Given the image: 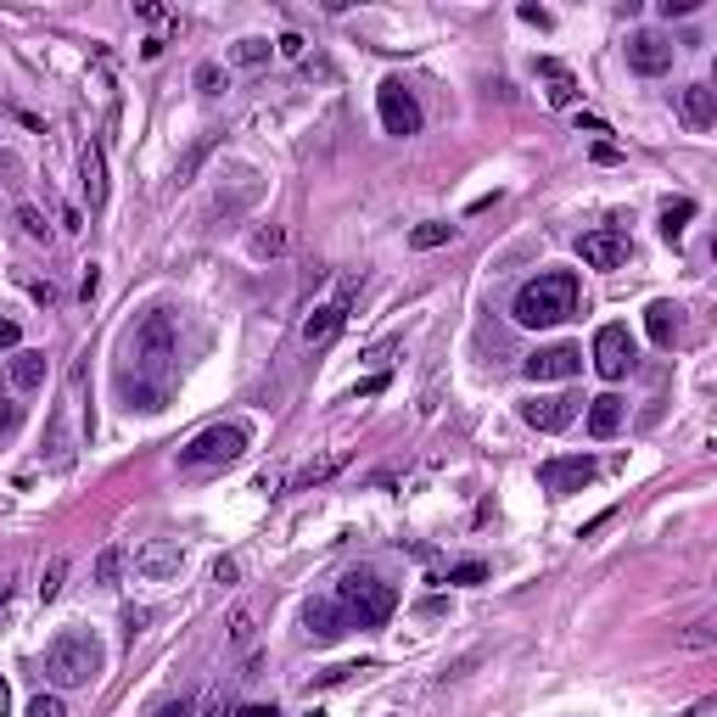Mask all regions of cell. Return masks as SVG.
Segmentation results:
<instances>
[{
	"label": "cell",
	"instance_id": "15",
	"mask_svg": "<svg viewBox=\"0 0 717 717\" xmlns=\"http://www.w3.org/2000/svg\"><path fill=\"white\" fill-rule=\"evenodd\" d=\"M79 174H84V203H90V213H102L107 208V158H102V147H84V158H79Z\"/></svg>",
	"mask_w": 717,
	"mask_h": 717
},
{
	"label": "cell",
	"instance_id": "33",
	"mask_svg": "<svg viewBox=\"0 0 717 717\" xmlns=\"http://www.w3.org/2000/svg\"><path fill=\"white\" fill-rule=\"evenodd\" d=\"M695 7H701V0H661V12H667V18H690Z\"/></svg>",
	"mask_w": 717,
	"mask_h": 717
},
{
	"label": "cell",
	"instance_id": "21",
	"mask_svg": "<svg viewBox=\"0 0 717 717\" xmlns=\"http://www.w3.org/2000/svg\"><path fill=\"white\" fill-rule=\"evenodd\" d=\"M539 73L550 79V102H555V107H571V95H578V79H571L560 62H550V57L539 62Z\"/></svg>",
	"mask_w": 717,
	"mask_h": 717
},
{
	"label": "cell",
	"instance_id": "34",
	"mask_svg": "<svg viewBox=\"0 0 717 717\" xmlns=\"http://www.w3.org/2000/svg\"><path fill=\"white\" fill-rule=\"evenodd\" d=\"M197 84H203V95H219V68H197Z\"/></svg>",
	"mask_w": 717,
	"mask_h": 717
},
{
	"label": "cell",
	"instance_id": "8",
	"mask_svg": "<svg viewBox=\"0 0 717 717\" xmlns=\"http://www.w3.org/2000/svg\"><path fill=\"white\" fill-rule=\"evenodd\" d=\"M594 460L589 454H560V460H544L539 465V483H544V494H583L589 483H594Z\"/></svg>",
	"mask_w": 717,
	"mask_h": 717
},
{
	"label": "cell",
	"instance_id": "14",
	"mask_svg": "<svg viewBox=\"0 0 717 717\" xmlns=\"http://www.w3.org/2000/svg\"><path fill=\"white\" fill-rule=\"evenodd\" d=\"M303 628H309V639H314V645H331V639H343L348 616H343V605H337V600H314V605L303 611Z\"/></svg>",
	"mask_w": 717,
	"mask_h": 717
},
{
	"label": "cell",
	"instance_id": "16",
	"mask_svg": "<svg viewBox=\"0 0 717 717\" xmlns=\"http://www.w3.org/2000/svg\"><path fill=\"white\" fill-rule=\"evenodd\" d=\"M343 325H348V303H325V309H314V314L303 320V343H309V348H325Z\"/></svg>",
	"mask_w": 717,
	"mask_h": 717
},
{
	"label": "cell",
	"instance_id": "30",
	"mask_svg": "<svg viewBox=\"0 0 717 717\" xmlns=\"http://www.w3.org/2000/svg\"><path fill=\"white\" fill-rule=\"evenodd\" d=\"M28 717H68V706H62V695H34Z\"/></svg>",
	"mask_w": 717,
	"mask_h": 717
},
{
	"label": "cell",
	"instance_id": "28",
	"mask_svg": "<svg viewBox=\"0 0 717 717\" xmlns=\"http://www.w3.org/2000/svg\"><path fill=\"white\" fill-rule=\"evenodd\" d=\"M483 578H488V566H483V560H465V566H454V571H449V583H460V589L483 583Z\"/></svg>",
	"mask_w": 717,
	"mask_h": 717
},
{
	"label": "cell",
	"instance_id": "13",
	"mask_svg": "<svg viewBox=\"0 0 717 717\" xmlns=\"http://www.w3.org/2000/svg\"><path fill=\"white\" fill-rule=\"evenodd\" d=\"M180 566H185V550H180V544H169V539H158V544H147V550L135 555V571H140V578H152V583L174 578Z\"/></svg>",
	"mask_w": 717,
	"mask_h": 717
},
{
	"label": "cell",
	"instance_id": "11",
	"mask_svg": "<svg viewBox=\"0 0 717 717\" xmlns=\"http://www.w3.org/2000/svg\"><path fill=\"white\" fill-rule=\"evenodd\" d=\"M521 420H528L533 432H566V426L578 420V398H566V393L533 398V404H521Z\"/></svg>",
	"mask_w": 717,
	"mask_h": 717
},
{
	"label": "cell",
	"instance_id": "29",
	"mask_svg": "<svg viewBox=\"0 0 717 717\" xmlns=\"http://www.w3.org/2000/svg\"><path fill=\"white\" fill-rule=\"evenodd\" d=\"M18 426H23V404L18 398H0V438H12Z\"/></svg>",
	"mask_w": 717,
	"mask_h": 717
},
{
	"label": "cell",
	"instance_id": "22",
	"mask_svg": "<svg viewBox=\"0 0 717 717\" xmlns=\"http://www.w3.org/2000/svg\"><path fill=\"white\" fill-rule=\"evenodd\" d=\"M443 242H454V224L449 219H426V224L409 230V247H420V253L426 247H443Z\"/></svg>",
	"mask_w": 717,
	"mask_h": 717
},
{
	"label": "cell",
	"instance_id": "7",
	"mask_svg": "<svg viewBox=\"0 0 717 717\" xmlns=\"http://www.w3.org/2000/svg\"><path fill=\"white\" fill-rule=\"evenodd\" d=\"M634 359H639V348H634V331L628 325H600L594 331V370L605 381H623L634 370Z\"/></svg>",
	"mask_w": 717,
	"mask_h": 717
},
{
	"label": "cell",
	"instance_id": "1",
	"mask_svg": "<svg viewBox=\"0 0 717 717\" xmlns=\"http://www.w3.org/2000/svg\"><path fill=\"white\" fill-rule=\"evenodd\" d=\"M510 314H516V325H528V331H550V325L571 320V314H578V275H571V269H550V275L528 280L516 292Z\"/></svg>",
	"mask_w": 717,
	"mask_h": 717
},
{
	"label": "cell",
	"instance_id": "25",
	"mask_svg": "<svg viewBox=\"0 0 717 717\" xmlns=\"http://www.w3.org/2000/svg\"><path fill=\"white\" fill-rule=\"evenodd\" d=\"M62 578H68V560L57 555L51 566H45V583H39V600H57V594H62Z\"/></svg>",
	"mask_w": 717,
	"mask_h": 717
},
{
	"label": "cell",
	"instance_id": "27",
	"mask_svg": "<svg viewBox=\"0 0 717 717\" xmlns=\"http://www.w3.org/2000/svg\"><path fill=\"white\" fill-rule=\"evenodd\" d=\"M269 57V39H242V45H235V62H242V68H258Z\"/></svg>",
	"mask_w": 717,
	"mask_h": 717
},
{
	"label": "cell",
	"instance_id": "26",
	"mask_svg": "<svg viewBox=\"0 0 717 717\" xmlns=\"http://www.w3.org/2000/svg\"><path fill=\"white\" fill-rule=\"evenodd\" d=\"M118 566H124V550L113 544V550H102V560H95V578L113 589V583H118Z\"/></svg>",
	"mask_w": 717,
	"mask_h": 717
},
{
	"label": "cell",
	"instance_id": "18",
	"mask_svg": "<svg viewBox=\"0 0 717 717\" xmlns=\"http://www.w3.org/2000/svg\"><path fill=\"white\" fill-rule=\"evenodd\" d=\"M645 331H650V343L656 348H673L679 343V303H650V314H645Z\"/></svg>",
	"mask_w": 717,
	"mask_h": 717
},
{
	"label": "cell",
	"instance_id": "40",
	"mask_svg": "<svg viewBox=\"0 0 717 717\" xmlns=\"http://www.w3.org/2000/svg\"><path fill=\"white\" fill-rule=\"evenodd\" d=\"M0 717H12V690H7V679H0Z\"/></svg>",
	"mask_w": 717,
	"mask_h": 717
},
{
	"label": "cell",
	"instance_id": "4",
	"mask_svg": "<svg viewBox=\"0 0 717 717\" xmlns=\"http://www.w3.org/2000/svg\"><path fill=\"white\" fill-rule=\"evenodd\" d=\"M129 359H135V375H147L152 393L163 398V381L174 370V325H169V314H147L129 331Z\"/></svg>",
	"mask_w": 717,
	"mask_h": 717
},
{
	"label": "cell",
	"instance_id": "12",
	"mask_svg": "<svg viewBox=\"0 0 717 717\" xmlns=\"http://www.w3.org/2000/svg\"><path fill=\"white\" fill-rule=\"evenodd\" d=\"M628 68L634 73H667L673 68V45H667L661 34H634L628 39Z\"/></svg>",
	"mask_w": 717,
	"mask_h": 717
},
{
	"label": "cell",
	"instance_id": "23",
	"mask_svg": "<svg viewBox=\"0 0 717 717\" xmlns=\"http://www.w3.org/2000/svg\"><path fill=\"white\" fill-rule=\"evenodd\" d=\"M684 219H695L690 197L684 203H667V213H661V235H667V242H679V235H684Z\"/></svg>",
	"mask_w": 717,
	"mask_h": 717
},
{
	"label": "cell",
	"instance_id": "36",
	"mask_svg": "<svg viewBox=\"0 0 717 717\" xmlns=\"http://www.w3.org/2000/svg\"><path fill=\"white\" fill-rule=\"evenodd\" d=\"M247 639H253V616L242 611V616H235V645H247Z\"/></svg>",
	"mask_w": 717,
	"mask_h": 717
},
{
	"label": "cell",
	"instance_id": "20",
	"mask_svg": "<svg viewBox=\"0 0 717 717\" xmlns=\"http://www.w3.org/2000/svg\"><path fill=\"white\" fill-rule=\"evenodd\" d=\"M7 375H12V388H18V393H34L39 381H45V354L18 348V354H12V365H7Z\"/></svg>",
	"mask_w": 717,
	"mask_h": 717
},
{
	"label": "cell",
	"instance_id": "19",
	"mask_svg": "<svg viewBox=\"0 0 717 717\" xmlns=\"http://www.w3.org/2000/svg\"><path fill=\"white\" fill-rule=\"evenodd\" d=\"M684 124H690V129H712V124H717V95H712V84H690V90H684Z\"/></svg>",
	"mask_w": 717,
	"mask_h": 717
},
{
	"label": "cell",
	"instance_id": "38",
	"mask_svg": "<svg viewBox=\"0 0 717 717\" xmlns=\"http://www.w3.org/2000/svg\"><path fill=\"white\" fill-rule=\"evenodd\" d=\"M213 583H235V560H219V566H213Z\"/></svg>",
	"mask_w": 717,
	"mask_h": 717
},
{
	"label": "cell",
	"instance_id": "2",
	"mask_svg": "<svg viewBox=\"0 0 717 717\" xmlns=\"http://www.w3.org/2000/svg\"><path fill=\"white\" fill-rule=\"evenodd\" d=\"M337 605H343L348 623L381 628V623H388V616L398 611V594H393V583H381L375 571L354 566V571H343V583H337Z\"/></svg>",
	"mask_w": 717,
	"mask_h": 717
},
{
	"label": "cell",
	"instance_id": "35",
	"mask_svg": "<svg viewBox=\"0 0 717 717\" xmlns=\"http://www.w3.org/2000/svg\"><path fill=\"white\" fill-rule=\"evenodd\" d=\"M18 337H23L18 320H0V348H18Z\"/></svg>",
	"mask_w": 717,
	"mask_h": 717
},
{
	"label": "cell",
	"instance_id": "17",
	"mask_svg": "<svg viewBox=\"0 0 717 717\" xmlns=\"http://www.w3.org/2000/svg\"><path fill=\"white\" fill-rule=\"evenodd\" d=\"M623 398H616V393H600L594 404H589V432L594 438H616V432H623Z\"/></svg>",
	"mask_w": 717,
	"mask_h": 717
},
{
	"label": "cell",
	"instance_id": "39",
	"mask_svg": "<svg viewBox=\"0 0 717 717\" xmlns=\"http://www.w3.org/2000/svg\"><path fill=\"white\" fill-rule=\"evenodd\" d=\"M235 717H280V712H275V706H242Z\"/></svg>",
	"mask_w": 717,
	"mask_h": 717
},
{
	"label": "cell",
	"instance_id": "9",
	"mask_svg": "<svg viewBox=\"0 0 717 717\" xmlns=\"http://www.w3.org/2000/svg\"><path fill=\"white\" fill-rule=\"evenodd\" d=\"M578 258L589 269H623L634 258V242L623 230H589V235H578Z\"/></svg>",
	"mask_w": 717,
	"mask_h": 717
},
{
	"label": "cell",
	"instance_id": "32",
	"mask_svg": "<svg viewBox=\"0 0 717 717\" xmlns=\"http://www.w3.org/2000/svg\"><path fill=\"white\" fill-rule=\"evenodd\" d=\"M18 224H23V230L34 235V242H45V219H39L34 208H18Z\"/></svg>",
	"mask_w": 717,
	"mask_h": 717
},
{
	"label": "cell",
	"instance_id": "10",
	"mask_svg": "<svg viewBox=\"0 0 717 717\" xmlns=\"http://www.w3.org/2000/svg\"><path fill=\"white\" fill-rule=\"evenodd\" d=\"M528 381H571L583 370V348H571V343H555V348H539L528 365Z\"/></svg>",
	"mask_w": 717,
	"mask_h": 717
},
{
	"label": "cell",
	"instance_id": "5",
	"mask_svg": "<svg viewBox=\"0 0 717 717\" xmlns=\"http://www.w3.org/2000/svg\"><path fill=\"white\" fill-rule=\"evenodd\" d=\"M247 426H208V432H197V438H190L185 449H180V471H213V465H230V460H242L247 454Z\"/></svg>",
	"mask_w": 717,
	"mask_h": 717
},
{
	"label": "cell",
	"instance_id": "31",
	"mask_svg": "<svg viewBox=\"0 0 717 717\" xmlns=\"http://www.w3.org/2000/svg\"><path fill=\"white\" fill-rule=\"evenodd\" d=\"M337 465H343V454H331V460H320V465H309V471L298 476V483H325V476H331V471H337Z\"/></svg>",
	"mask_w": 717,
	"mask_h": 717
},
{
	"label": "cell",
	"instance_id": "24",
	"mask_svg": "<svg viewBox=\"0 0 717 717\" xmlns=\"http://www.w3.org/2000/svg\"><path fill=\"white\" fill-rule=\"evenodd\" d=\"M253 253H258V258H275V253H286V230H280V224L258 230V235H253Z\"/></svg>",
	"mask_w": 717,
	"mask_h": 717
},
{
	"label": "cell",
	"instance_id": "37",
	"mask_svg": "<svg viewBox=\"0 0 717 717\" xmlns=\"http://www.w3.org/2000/svg\"><path fill=\"white\" fill-rule=\"evenodd\" d=\"M381 388H388V375H370L365 388H354V398H370V393H381Z\"/></svg>",
	"mask_w": 717,
	"mask_h": 717
},
{
	"label": "cell",
	"instance_id": "6",
	"mask_svg": "<svg viewBox=\"0 0 717 717\" xmlns=\"http://www.w3.org/2000/svg\"><path fill=\"white\" fill-rule=\"evenodd\" d=\"M375 113H381V129L388 135H420V102H415V90L404 79H381Z\"/></svg>",
	"mask_w": 717,
	"mask_h": 717
},
{
	"label": "cell",
	"instance_id": "3",
	"mask_svg": "<svg viewBox=\"0 0 717 717\" xmlns=\"http://www.w3.org/2000/svg\"><path fill=\"white\" fill-rule=\"evenodd\" d=\"M95 673H102V645H95L90 634L68 628V634L51 639V650H45V679H51L57 690H79Z\"/></svg>",
	"mask_w": 717,
	"mask_h": 717
}]
</instances>
